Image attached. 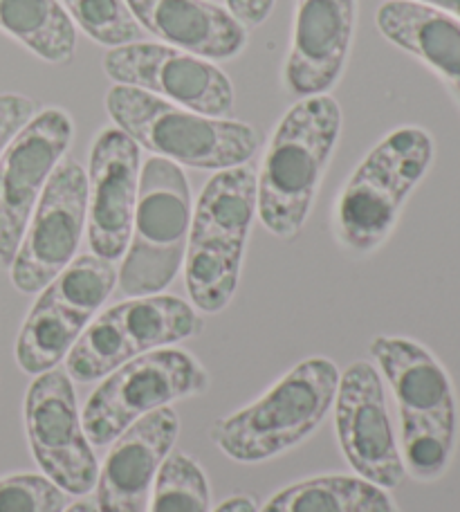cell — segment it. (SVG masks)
Listing matches in <instances>:
<instances>
[{
  "mask_svg": "<svg viewBox=\"0 0 460 512\" xmlns=\"http://www.w3.org/2000/svg\"><path fill=\"white\" fill-rule=\"evenodd\" d=\"M339 133L342 108L330 95L299 99L276 124L256 176V214L279 239L306 225Z\"/></svg>",
  "mask_w": 460,
  "mask_h": 512,
  "instance_id": "6da1fadb",
  "label": "cell"
},
{
  "mask_svg": "<svg viewBox=\"0 0 460 512\" xmlns=\"http://www.w3.org/2000/svg\"><path fill=\"white\" fill-rule=\"evenodd\" d=\"M371 355L398 402L404 468L418 481L440 479L454 459L458 434L449 373L427 346L409 337L377 335Z\"/></svg>",
  "mask_w": 460,
  "mask_h": 512,
  "instance_id": "7a4b0ae2",
  "label": "cell"
},
{
  "mask_svg": "<svg viewBox=\"0 0 460 512\" xmlns=\"http://www.w3.org/2000/svg\"><path fill=\"white\" fill-rule=\"evenodd\" d=\"M339 376L335 362L308 358L250 405L218 418L211 441L236 463H263L315 434L335 405Z\"/></svg>",
  "mask_w": 460,
  "mask_h": 512,
  "instance_id": "3957f363",
  "label": "cell"
},
{
  "mask_svg": "<svg viewBox=\"0 0 460 512\" xmlns=\"http://www.w3.org/2000/svg\"><path fill=\"white\" fill-rule=\"evenodd\" d=\"M434 137L420 126L386 133L360 162L339 194L333 214L337 241L371 254L389 239L402 207L434 162Z\"/></svg>",
  "mask_w": 460,
  "mask_h": 512,
  "instance_id": "277c9868",
  "label": "cell"
},
{
  "mask_svg": "<svg viewBox=\"0 0 460 512\" xmlns=\"http://www.w3.org/2000/svg\"><path fill=\"white\" fill-rule=\"evenodd\" d=\"M254 216L256 171L250 162L216 171L207 180L184 254V283L202 313H220L234 299Z\"/></svg>",
  "mask_w": 460,
  "mask_h": 512,
  "instance_id": "5b68a950",
  "label": "cell"
},
{
  "mask_svg": "<svg viewBox=\"0 0 460 512\" xmlns=\"http://www.w3.org/2000/svg\"><path fill=\"white\" fill-rule=\"evenodd\" d=\"M106 111L137 146L191 169L241 167L254 158L261 142L252 124L193 113L131 86L110 88Z\"/></svg>",
  "mask_w": 460,
  "mask_h": 512,
  "instance_id": "8992f818",
  "label": "cell"
},
{
  "mask_svg": "<svg viewBox=\"0 0 460 512\" xmlns=\"http://www.w3.org/2000/svg\"><path fill=\"white\" fill-rule=\"evenodd\" d=\"M191 189L180 164L153 155L140 171L133 232L117 288L124 297H151L178 277L191 230Z\"/></svg>",
  "mask_w": 460,
  "mask_h": 512,
  "instance_id": "52a82bcc",
  "label": "cell"
},
{
  "mask_svg": "<svg viewBox=\"0 0 460 512\" xmlns=\"http://www.w3.org/2000/svg\"><path fill=\"white\" fill-rule=\"evenodd\" d=\"M200 333L202 319L184 299L133 297L92 319L70 349L66 371L77 382H95L144 353L167 349Z\"/></svg>",
  "mask_w": 460,
  "mask_h": 512,
  "instance_id": "ba28073f",
  "label": "cell"
},
{
  "mask_svg": "<svg viewBox=\"0 0 460 512\" xmlns=\"http://www.w3.org/2000/svg\"><path fill=\"white\" fill-rule=\"evenodd\" d=\"M207 369L180 349H158L122 364L92 391L86 402L84 432L90 445L117 441L135 420L171 402L202 396L209 389Z\"/></svg>",
  "mask_w": 460,
  "mask_h": 512,
  "instance_id": "9c48e42d",
  "label": "cell"
},
{
  "mask_svg": "<svg viewBox=\"0 0 460 512\" xmlns=\"http://www.w3.org/2000/svg\"><path fill=\"white\" fill-rule=\"evenodd\" d=\"M117 288L113 261L81 254L41 290L16 340V362L30 376L57 369Z\"/></svg>",
  "mask_w": 460,
  "mask_h": 512,
  "instance_id": "30bf717a",
  "label": "cell"
},
{
  "mask_svg": "<svg viewBox=\"0 0 460 512\" xmlns=\"http://www.w3.org/2000/svg\"><path fill=\"white\" fill-rule=\"evenodd\" d=\"M88 218V176L77 160L63 158L45 185L9 277L25 295L41 292L75 259Z\"/></svg>",
  "mask_w": 460,
  "mask_h": 512,
  "instance_id": "8fae6325",
  "label": "cell"
},
{
  "mask_svg": "<svg viewBox=\"0 0 460 512\" xmlns=\"http://www.w3.org/2000/svg\"><path fill=\"white\" fill-rule=\"evenodd\" d=\"M25 432L43 477L68 495H88L97 486L99 463L84 432L77 393L66 369L36 378L25 396Z\"/></svg>",
  "mask_w": 460,
  "mask_h": 512,
  "instance_id": "7c38bea8",
  "label": "cell"
},
{
  "mask_svg": "<svg viewBox=\"0 0 460 512\" xmlns=\"http://www.w3.org/2000/svg\"><path fill=\"white\" fill-rule=\"evenodd\" d=\"M75 124L59 106L36 111L0 158V265L9 268L45 185L68 153Z\"/></svg>",
  "mask_w": 460,
  "mask_h": 512,
  "instance_id": "4fadbf2b",
  "label": "cell"
},
{
  "mask_svg": "<svg viewBox=\"0 0 460 512\" xmlns=\"http://www.w3.org/2000/svg\"><path fill=\"white\" fill-rule=\"evenodd\" d=\"M104 72L117 86L140 88L209 117H227L234 108V86L209 59L167 43H128L110 48Z\"/></svg>",
  "mask_w": 460,
  "mask_h": 512,
  "instance_id": "5bb4252c",
  "label": "cell"
},
{
  "mask_svg": "<svg viewBox=\"0 0 460 512\" xmlns=\"http://www.w3.org/2000/svg\"><path fill=\"white\" fill-rule=\"evenodd\" d=\"M335 429L346 461L357 477L384 490L398 488L407 477L386 409L384 384L373 364L353 362L339 376Z\"/></svg>",
  "mask_w": 460,
  "mask_h": 512,
  "instance_id": "9a60e30c",
  "label": "cell"
},
{
  "mask_svg": "<svg viewBox=\"0 0 460 512\" xmlns=\"http://www.w3.org/2000/svg\"><path fill=\"white\" fill-rule=\"evenodd\" d=\"M140 194V146L122 128H101L88 164V243L99 259H122Z\"/></svg>",
  "mask_w": 460,
  "mask_h": 512,
  "instance_id": "2e32d148",
  "label": "cell"
},
{
  "mask_svg": "<svg viewBox=\"0 0 460 512\" xmlns=\"http://www.w3.org/2000/svg\"><path fill=\"white\" fill-rule=\"evenodd\" d=\"M355 0H297L283 84L297 97L326 95L346 68L355 32Z\"/></svg>",
  "mask_w": 460,
  "mask_h": 512,
  "instance_id": "e0dca14e",
  "label": "cell"
},
{
  "mask_svg": "<svg viewBox=\"0 0 460 512\" xmlns=\"http://www.w3.org/2000/svg\"><path fill=\"white\" fill-rule=\"evenodd\" d=\"M180 434L178 414L171 407L151 411L113 441L99 470V512H146L162 463Z\"/></svg>",
  "mask_w": 460,
  "mask_h": 512,
  "instance_id": "ac0fdd59",
  "label": "cell"
},
{
  "mask_svg": "<svg viewBox=\"0 0 460 512\" xmlns=\"http://www.w3.org/2000/svg\"><path fill=\"white\" fill-rule=\"evenodd\" d=\"M126 5L142 30L202 59H234L247 43L245 27L209 0H126Z\"/></svg>",
  "mask_w": 460,
  "mask_h": 512,
  "instance_id": "d6986e66",
  "label": "cell"
},
{
  "mask_svg": "<svg viewBox=\"0 0 460 512\" xmlns=\"http://www.w3.org/2000/svg\"><path fill=\"white\" fill-rule=\"evenodd\" d=\"M377 27L386 41L425 63L443 81L460 108L458 18L411 0H386L377 9Z\"/></svg>",
  "mask_w": 460,
  "mask_h": 512,
  "instance_id": "ffe728a7",
  "label": "cell"
},
{
  "mask_svg": "<svg viewBox=\"0 0 460 512\" xmlns=\"http://www.w3.org/2000/svg\"><path fill=\"white\" fill-rule=\"evenodd\" d=\"M259 512H400L386 490L351 474H324L283 488Z\"/></svg>",
  "mask_w": 460,
  "mask_h": 512,
  "instance_id": "44dd1931",
  "label": "cell"
},
{
  "mask_svg": "<svg viewBox=\"0 0 460 512\" xmlns=\"http://www.w3.org/2000/svg\"><path fill=\"white\" fill-rule=\"evenodd\" d=\"M0 30L48 63H70L77 30L59 0H0Z\"/></svg>",
  "mask_w": 460,
  "mask_h": 512,
  "instance_id": "7402d4cb",
  "label": "cell"
},
{
  "mask_svg": "<svg viewBox=\"0 0 460 512\" xmlns=\"http://www.w3.org/2000/svg\"><path fill=\"white\" fill-rule=\"evenodd\" d=\"M146 512H211L207 474L193 456L173 452L164 459Z\"/></svg>",
  "mask_w": 460,
  "mask_h": 512,
  "instance_id": "603a6c76",
  "label": "cell"
},
{
  "mask_svg": "<svg viewBox=\"0 0 460 512\" xmlns=\"http://www.w3.org/2000/svg\"><path fill=\"white\" fill-rule=\"evenodd\" d=\"M72 23H77L92 41L108 48L142 41V25L128 9L126 0H66Z\"/></svg>",
  "mask_w": 460,
  "mask_h": 512,
  "instance_id": "cb8c5ba5",
  "label": "cell"
},
{
  "mask_svg": "<svg viewBox=\"0 0 460 512\" xmlns=\"http://www.w3.org/2000/svg\"><path fill=\"white\" fill-rule=\"evenodd\" d=\"M68 492L41 474H12L0 479V512H63Z\"/></svg>",
  "mask_w": 460,
  "mask_h": 512,
  "instance_id": "d4e9b609",
  "label": "cell"
},
{
  "mask_svg": "<svg viewBox=\"0 0 460 512\" xmlns=\"http://www.w3.org/2000/svg\"><path fill=\"white\" fill-rule=\"evenodd\" d=\"M36 102L25 95H0V158L16 133L36 115Z\"/></svg>",
  "mask_w": 460,
  "mask_h": 512,
  "instance_id": "484cf974",
  "label": "cell"
},
{
  "mask_svg": "<svg viewBox=\"0 0 460 512\" xmlns=\"http://www.w3.org/2000/svg\"><path fill=\"white\" fill-rule=\"evenodd\" d=\"M225 3L229 7V14H232L245 30L247 27H259L265 18L272 14L274 7V0H225Z\"/></svg>",
  "mask_w": 460,
  "mask_h": 512,
  "instance_id": "4316f807",
  "label": "cell"
},
{
  "mask_svg": "<svg viewBox=\"0 0 460 512\" xmlns=\"http://www.w3.org/2000/svg\"><path fill=\"white\" fill-rule=\"evenodd\" d=\"M214 512H259V506L256 501L247 495H236L225 499Z\"/></svg>",
  "mask_w": 460,
  "mask_h": 512,
  "instance_id": "83f0119b",
  "label": "cell"
},
{
  "mask_svg": "<svg viewBox=\"0 0 460 512\" xmlns=\"http://www.w3.org/2000/svg\"><path fill=\"white\" fill-rule=\"evenodd\" d=\"M411 3L434 7V9H438V12H445L460 21V0H411Z\"/></svg>",
  "mask_w": 460,
  "mask_h": 512,
  "instance_id": "f1b7e54d",
  "label": "cell"
},
{
  "mask_svg": "<svg viewBox=\"0 0 460 512\" xmlns=\"http://www.w3.org/2000/svg\"><path fill=\"white\" fill-rule=\"evenodd\" d=\"M63 512H99V510H97V504H92V501L84 499V501H77V504L68 506Z\"/></svg>",
  "mask_w": 460,
  "mask_h": 512,
  "instance_id": "f546056e",
  "label": "cell"
}]
</instances>
